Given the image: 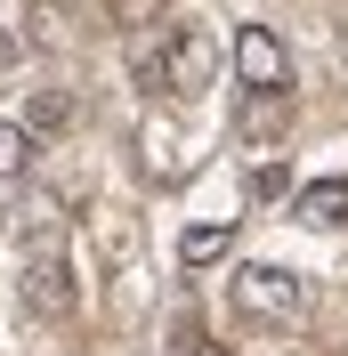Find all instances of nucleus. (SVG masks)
Masks as SVG:
<instances>
[{"label":"nucleus","instance_id":"obj_1","mask_svg":"<svg viewBox=\"0 0 348 356\" xmlns=\"http://www.w3.org/2000/svg\"><path fill=\"white\" fill-rule=\"evenodd\" d=\"M211 65H219L211 33H203V24H178L171 49L146 57V89H162V97H203V89H211Z\"/></svg>","mask_w":348,"mask_h":356},{"label":"nucleus","instance_id":"obj_2","mask_svg":"<svg viewBox=\"0 0 348 356\" xmlns=\"http://www.w3.org/2000/svg\"><path fill=\"white\" fill-rule=\"evenodd\" d=\"M308 300H316V291H308L292 267H243V275H235V308L260 316V324H300Z\"/></svg>","mask_w":348,"mask_h":356},{"label":"nucleus","instance_id":"obj_3","mask_svg":"<svg viewBox=\"0 0 348 356\" xmlns=\"http://www.w3.org/2000/svg\"><path fill=\"white\" fill-rule=\"evenodd\" d=\"M235 81L251 89V97H283V89H292V57H283V41L267 24H243L235 33Z\"/></svg>","mask_w":348,"mask_h":356},{"label":"nucleus","instance_id":"obj_4","mask_svg":"<svg viewBox=\"0 0 348 356\" xmlns=\"http://www.w3.org/2000/svg\"><path fill=\"white\" fill-rule=\"evenodd\" d=\"M24 316H49V324L73 316V267L57 259V243L24 259Z\"/></svg>","mask_w":348,"mask_h":356},{"label":"nucleus","instance_id":"obj_5","mask_svg":"<svg viewBox=\"0 0 348 356\" xmlns=\"http://www.w3.org/2000/svg\"><path fill=\"white\" fill-rule=\"evenodd\" d=\"M292 211L308 227H348V178H308L300 195H292Z\"/></svg>","mask_w":348,"mask_h":356},{"label":"nucleus","instance_id":"obj_6","mask_svg":"<svg viewBox=\"0 0 348 356\" xmlns=\"http://www.w3.org/2000/svg\"><path fill=\"white\" fill-rule=\"evenodd\" d=\"M227 251H235V219H203V227L178 235V259H187V267H219Z\"/></svg>","mask_w":348,"mask_h":356},{"label":"nucleus","instance_id":"obj_7","mask_svg":"<svg viewBox=\"0 0 348 356\" xmlns=\"http://www.w3.org/2000/svg\"><path fill=\"white\" fill-rule=\"evenodd\" d=\"M73 122V97L65 89H33V106H24V130L33 138H49V130H65Z\"/></svg>","mask_w":348,"mask_h":356},{"label":"nucleus","instance_id":"obj_8","mask_svg":"<svg viewBox=\"0 0 348 356\" xmlns=\"http://www.w3.org/2000/svg\"><path fill=\"white\" fill-rule=\"evenodd\" d=\"M17 243L24 251H49V243H57V202H24V211H17Z\"/></svg>","mask_w":348,"mask_h":356},{"label":"nucleus","instance_id":"obj_9","mask_svg":"<svg viewBox=\"0 0 348 356\" xmlns=\"http://www.w3.org/2000/svg\"><path fill=\"white\" fill-rule=\"evenodd\" d=\"M24 162H33V130L24 122H0V186L24 178Z\"/></svg>","mask_w":348,"mask_h":356},{"label":"nucleus","instance_id":"obj_10","mask_svg":"<svg viewBox=\"0 0 348 356\" xmlns=\"http://www.w3.org/2000/svg\"><path fill=\"white\" fill-rule=\"evenodd\" d=\"M283 186H292V170H283V162H260V178H251V195H260V202H276Z\"/></svg>","mask_w":348,"mask_h":356},{"label":"nucleus","instance_id":"obj_11","mask_svg":"<svg viewBox=\"0 0 348 356\" xmlns=\"http://www.w3.org/2000/svg\"><path fill=\"white\" fill-rule=\"evenodd\" d=\"M8 65H17V33H0V73H8Z\"/></svg>","mask_w":348,"mask_h":356}]
</instances>
